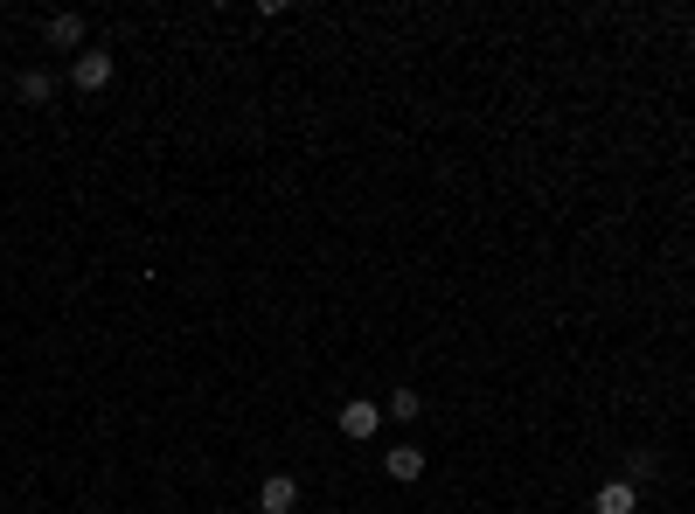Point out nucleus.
<instances>
[{"label": "nucleus", "mask_w": 695, "mask_h": 514, "mask_svg": "<svg viewBox=\"0 0 695 514\" xmlns=\"http://www.w3.org/2000/svg\"><path fill=\"white\" fill-rule=\"evenodd\" d=\"M112 70H119L112 49H84V56H70V84H77V91H105Z\"/></svg>", "instance_id": "f257e3e1"}, {"label": "nucleus", "mask_w": 695, "mask_h": 514, "mask_svg": "<svg viewBox=\"0 0 695 514\" xmlns=\"http://www.w3.org/2000/svg\"><path fill=\"white\" fill-rule=\"evenodd\" d=\"M376 424H383V403H369V396H348L341 403V431L348 438H376Z\"/></svg>", "instance_id": "f03ea898"}, {"label": "nucleus", "mask_w": 695, "mask_h": 514, "mask_svg": "<svg viewBox=\"0 0 695 514\" xmlns=\"http://www.w3.org/2000/svg\"><path fill=\"white\" fill-rule=\"evenodd\" d=\"M299 508V480L292 473H272L265 487H258V514H292Z\"/></svg>", "instance_id": "7ed1b4c3"}, {"label": "nucleus", "mask_w": 695, "mask_h": 514, "mask_svg": "<svg viewBox=\"0 0 695 514\" xmlns=\"http://www.w3.org/2000/svg\"><path fill=\"white\" fill-rule=\"evenodd\" d=\"M640 508V487L633 480H605L598 494H591V514H633Z\"/></svg>", "instance_id": "20e7f679"}, {"label": "nucleus", "mask_w": 695, "mask_h": 514, "mask_svg": "<svg viewBox=\"0 0 695 514\" xmlns=\"http://www.w3.org/2000/svg\"><path fill=\"white\" fill-rule=\"evenodd\" d=\"M56 91H63L56 70H21V77H14V98H21V105H49Z\"/></svg>", "instance_id": "39448f33"}, {"label": "nucleus", "mask_w": 695, "mask_h": 514, "mask_svg": "<svg viewBox=\"0 0 695 514\" xmlns=\"http://www.w3.org/2000/svg\"><path fill=\"white\" fill-rule=\"evenodd\" d=\"M383 473H390L397 487H411V480H424V452H417V445H390V452H383Z\"/></svg>", "instance_id": "423d86ee"}, {"label": "nucleus", "mask_w": 695, "mask_h": 514, "mask_svg": "<svg viewBox=\"0 0 695 514\" xmlns=\"http://www.w3.org/2000/svg\"><path fill=\"white\" fill-rule=\"evenodd\" d=\"M42 35H49V49H77L84 56V14H49Z\"/></svg>", "instance_id": "0eeeda50"}, {"label": "nucleus", "mask_w": 695, "mask_h": 514, "mask_svg": "<svg viewBox=\"0 0 695 514\" xmlns=\"http://www.w3.org/2000/svg\"><path fill=\"white\" fill-rule=\"evenodd\" d=\"M654 473H661V459H654V445H633V452H626V480L640 487V480H654Z\"/></svg>", "instance_id": "6e6552de"}, {"label": "nucleus", "mask_w": 695, "mask_h": 514, "mask_svg": "<svg viewBox=\"0 0 695 514\" xmlns=\"http://www.w3.org/2000/svg\"><path fill=\"white\" fill-rule=\"evenodd\" d=\"M383 410H390L397 424H411L417 410H424V396H417V389H390V403H383Z\"/></svg>", "instance_id": "1a4fd4ad"}]
</instances>
